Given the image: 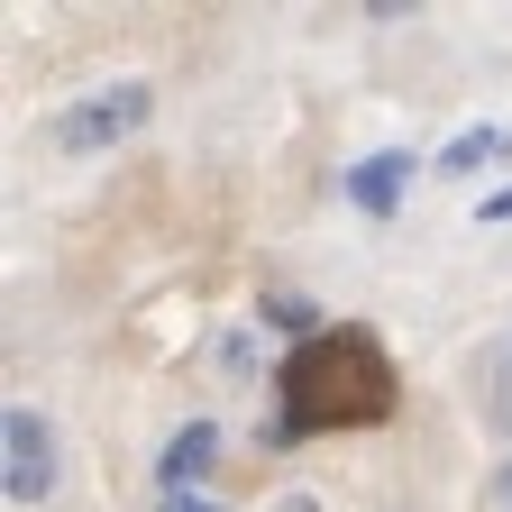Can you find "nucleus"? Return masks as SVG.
<instances>
[{
	"instance_id": "1",
	"label": "nucleus",
	"mask_w": 512,
	"mask_h": 512,
	"mask_svg": "<svg viewBox=\"0 0 512 512\" xmlns=\"http://www.w3.org/2000/svg\"><path fill=\"white\" fill-rule=\"evenodd\" d=\"M284 439H311V430H375L394 421V366H384L375 330H320L311 348L284 357Z\"/></svg>"
},
{
	"instance_id": "2",
	"label": "nucleus",
	"mask_w": 512,
	"mask_h": 512,
	"mask_svg": "<svg viewBox=\"0 0 512 512\" xmlns=\"http://www.w3.org/2000/svg\"><path fill=\"white\" fill-rule=\"evenodd\" d=\"M147 110H156L147 83H110V92H92V101H74V110L55 119V147H64V156H101V147H119V138H138Z\"/></svg>"
},
{
	"instance_id": "3",
	"label": "nucleus",
	"mask_w": 512,
	"mask_h": 512,
	"mask_svg": "<svg viewBox=\"0 0 512 512\" xmlns=\"http://www.w3.org/2000/svg\"><path fill=\"white\" fill-rule=\"evenodd\" d=\"M46 485H55V430H46V412H10L0 421V494L46 503Z\"/></svg>"
},
{
	"instance_id": "4",
	"label": "nucleus",
	"mask_w": 512,
	"mask_h": 512,
	"mask_svg": "<svg viewBox=\"0 0 512 512\" xmlns=\"http://www.w3.org/2000/svg\"><path fill=\"white\" fill-rule=\"evenodd\" d=\"M403 192H412V156H403V147H384V156H366V165L348 174V202H357L366 220H394Z\"/></svg>"
},
{
	"instance_id": "5",
	"label": "nucleus",
	"mask_w": 512,
	"mask_h": 512,
	"mask_svg": "<svg viewBox=\"0 0 512 512\" xmlns=\"http://www.w3.org/2000/svg\"><path fill=\"white\" fill-rule=\"evenodd\" d=\"M211 467H220V430H211V421H183V430L165 439V458H156L165 494H192V485H202Z\"/></svg>"
},
{
	"instance_id": "6",
	"label": "nucleus",
	"mask_w": 512,
	"mask_h": 512,
	"mask_svg": "<svg viewBox=\"0 0 512 512\" xmlns=\"http://www.w3.org/2000/svg\"><path fill=\"white\" fill-rule=\"evenodd\" d=\"M485 165H512V128H458V138L439 147V174H485Z\"/></svg>"
},
{
	"instance_id": "7",
	"label": "nucleus",
	"mask_w": 512,
	"mask_h": 512,
	"mask_svg": "<svg viewBox=\"0 0 512 512\" xmlns=\"http://www.w3.org/2000/svg\"><path fill=\"white\" fill-rule=\"evenodd\" d=\"M266 320H275V330H293V339H302V348H311V339H320V311H311V302H302V293H275V302H266Z\"/></svg>"
},
{
	"instance_id": "8",
	"label": "nucleus",
	"mask_w": 512,
	"mask_h": 512,
	"mask_svg": "<svg viewBox=\"0 0 512 512\" xmlns=\"http://www.w3.org/2000/svg\"><path fill=\"white\" fill-rule=\"evenodd\" d=\"M485 220H512V183H503V192H485Z\"/></svg>"
},
{
	"instance_id": "9",
	"label": "nucleus",
	"mask_w": 512,
	"mask_h": 512,
	"mask_svg": "<svg viewBox=\"0 0 512 512\" xmlns=\"http://www.w3.org/2000/svg\"><path fill=\"white\" fill-rule=\"evenodd\" d=\"M165 512H220V503H202V494H165Z\"/></svg>"
},
{
	"instance_id": "10",
	"label": "nucleus",
	"mask_w": 512,
	"mask_h": 512,
	"mask_svg": "<svg viewBox=\"0 0 512 512\" xmlns=\"http://www.w3.org/2000/svg\"><path fill=\"white\" fill-rule=\"evenodd\" d=\"M494 512H512V458H503V476H494Z\"/></svg>"
},
{
	"instance_id": "11",
	"label": "nucleus",
	"mask_w": 512,
	"mask_h": 512,
	"mask_svg": "<svg viewBox=\"0 0 512 512\" xmlns=\"http://www.w3.org/2000/svg\"><path fill=\"white\" fill-rule=\"evenodd\" d=\"M275 512H320V503H311V494H284V503H275Z\"/></svg>"
}]
</instances>
